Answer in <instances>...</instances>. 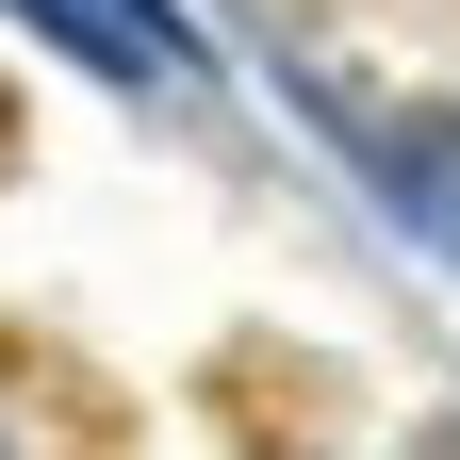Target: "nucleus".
<instances>
[{
    "label": "nucleus",
    "mask_w": 460,
    "mask_h": 460,
    "mask_svg": "<svg viewBox=\"0 0 460 460\" xmlns=\"http://www.w3.org/2000/svg\"><path fill=\"white\" fill-rule=\"evenodd\" d=\"M0 460H17V444H0Z\"/></svg>",
    "instance_id": "obj_4"
},
{
    "label": "nucleus",
    "mask_w": 460,
    "mask_h": 460,
    "mask_svg": "<svg viewBox=\"0 0 460 460\" xmlns=\"http://www.w3.org/2000/svg\"><path fill=\"white\" fill-rule=\"evenodd\" d=\"M411 460H460V428H428V444H411Z\"/></svg>",
    "instance_id": "obj_3"
},
{
    "label": "nucleus",
    "mask_w": 460,
    "mask_h": 460,
    "mask_svg": "<svg viewBox=\"0 0 460 460\" xmlns=\"http://www.w3.org/2000/svg\"><path fill=\"white\" fill-rule=\"evenodd\" d=\"M362 164L394 181V214H411L428 247H460V115H378V132H362Z\"/></svg>",
    "instance_id": "obj_1"
},
{
    "label": "nucleus",
    "mask_w": 460,
    "mask_h": 460,
    "mask_svg": "<svg viewBox=\"0 0 460 460\" xmlns=\"http://www.w3.org/2000/svg\"><path fill=\"white\" fill-rule=\"evenodd\" d=\"M49 33L83 49V66H132V83H164L181 66V17H164V0H33Z\"/></svg>",
    "instance_id": "obj_2"
}]
</instances>
